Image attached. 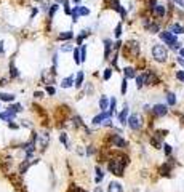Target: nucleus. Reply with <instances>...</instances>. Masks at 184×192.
<instances>
[{
	"instance_id": "f257e3e1",
	"label": "nucleus",
	"mask_w": 184,
	"mask_h": 192,
	"mask_svg": "<svg viewBox=\"0 0 184 192\" xmlns=\"http://www.w3.org/2000/svg\"><path fill=\"white\" fill-rule=\"evenodd\" d=\"M152 56H154L155 61H159V63H165L167 58H168V51H167V48H165L163 45H154Z\"/></svg>"
},
{
	"instance_id": "f03ea898",
	"label": "nucleus",
	"mask_w": 184,
	"mask_h": 192,
	"mask_svg": "<svg viewBox=\"0 0 184 192\" xmlns=\"http://www.w3.org/2000/svg\"><path fill=\"white\" fill-rule=\"evenodd\" d=\"M160 39H162L167 45H170L173 50H179V43L176 42V37H174L171 32H160Z\"/></svg>"
},
{
	"instance_id": "7ed1b4c3",
	"label": "nucleus",
	"mask_w": 184,
	"mask_h": 192,
	"mask_svg": "<svg viewBox=\"0 0 184 192\" xmlns=\"http://www.w3.org/2000/svg\"><path fill=\"white\" fill-rule=\"evenodd\" d=\"M48 139H50V136H48V133H43V134H35L34 136V143L37 147L40 149V151H43L45 147L48 146Z\"/></svg>"
},
{
	"instance_id": "20e7f679",
	"label": "nucleus",
	"mask_w": 184,
	"mask_h": 192,
	"mask_svg": "<svg viewBox=\"0 0 184 192\" xmlns=\"http://www.w3.org/2000/svg\"><path fill=\"white\" fill-rule=\"evenodd\" d=\"M127 123L130 125L131 130H139L142 126V117L139 114H133V115H130V119L127 120Z\"/></svg>"
},
{
	"instance_id": "39448f33",
	"label": "nucleus",
	"mask_w": 184,
	"mask_h": 192,
	"mask_svg": "<svg viewBox=\"0 0 184 192\" xmlns=\"http://www.w3.org/2000/svg\"><path fill=\"white\" fill-rule=\"evenodd\" d=\"M109 171L117 175V176H122L123 175V165L118 160H110L109 162Z\"/></svg>"
},
{
	"instance_id": "423d86ee",
	"label": "nucleus",
	"mask_w": 184,
	"mask_h": 192,
	"mask_svg": "<svg viewBox=\"0 0 184 192\" xmlns=\"http://www.w3.org/2000/svg\"><path fill=\"white\" fill-rule=\"evenodd\" d=\"M109 117H112V112H110V111H104L103 114L96 115L95 119H93V125H99V123H103V120L109 119Z\"/></svg>"
},
{
	"instance_id": "0eeeda50",
	"label": "nucleus",
	"mask_w": 184,
	"mask_h": 192,
	"mask_svg": "<svg viewBox=\"0 0 184 192\" xmlns=\"http://www.w3.org/2000/svg\"><path fill=\"white\" fill-rule=\"evenodd\" d=\"M150 3H152V7H150V8H152V11H154L155 16H163L165 15V7L157 5L155 2H150Z\"/></svg>"
},
{
	"instance_id": "6e6552de",
	"label": "nucleus",
	"mask_w": 184,
	"mask_h": 192,
	"mask_svg": "<svg viewBox=\"0 0 184 192\" xmlns=\"http://www.w3.org/2000/svg\"><path fill=\"white\" fill-rule=\"evenodd\" d=\"M154 114L155 115H167V112H168V109H167V106H163V104H157V106H154Z\"/></svg>"
},
{
	"instance_id": "1a4fd4ad",
	"label": "nucleus",
	"mask_w": 184,
	"mask_h": 192,
	"mask_svg": "<svg viewBox=\"0 0 184 192\" xmlns=\"http://www.w3.org/2000/svg\"><path fill=\"white\" fill-rule=\"evenodd\" d=\"M127 120H128V106L123 107V111L118 114V122H120V125H127Z\"/></svg>"
},
{
	"instance_id": "9d476101",
	"label": "nucleus",
	"mask_w": 184,
	"mask_h": 192,
	"mask_svg": "<svg viewBox=\"0 0 184 192\" xmlns=\"http://www.w3.org/2000/svg\"><path fill=\"white\" fill-rule=\"evenodd\" d=\"M107 192H123V187L122 184H118V182H109V186H107Z\"/></svg>"
},
{
	"instance_id": "9b49d317",
	"label": "nucleus",
	"mask_w": 184,
	"mask_h": 192,
	"mask_svg": "<svg viewBox=\"0 0 184 192\" xmlns=\"http://www.w3.org/2000/svg\"><path fill=\"white\" fill-rule=\"evenodd\" d=\"M15 112H13V111H10V109H8L7 112H0V119H3V120H8V122H11L13 119H15Z\"/></svg>"
},
{
	"instance_id": "f8f14e48",
	"label": "nucleus",
	"mask_w": 184,
	"mask_h": 192,
	"mask_svg": "<svg viewBox=\"0 0 184 192\" xmlns=\"http://www.w3.org/2000/svg\"><path fill=\"white\" fill-rule=\"evenodd\" d=\"M112 143L115 144V146H118V147H125V146H127L125 139H123V138H120L118 134H115V136H112Z\"/></svg>"
},
{
	"instance_id": "ddd939ff",
	"label": "nucleus",
	"mask_w": 184,
	"mask_h": 192,
	"mask_svg": "<svg viewBox=\"0 0 184 192\" xmlns=\"http://www.w3.org/2000/svg\"><path fill=\"white\" fill-rule=\"evenodd\" d=\"M170 32H171L173 35H178V34H183L184 29H183V26H179V24H171L170 26Z\"/></svg>"
},
{
	"instance_id": "4468645a",
	"label": "nucleus",
	"mask_w": 184,
	"mask_h": 192,
	"mask_svg": "<svg viewBox=\"0 0 184 192\" xmlns=\"http://www.w3.org/2000/svg\"><path fill=\"white\" fill-rule=\"evenodd\" d=\"M123 74H125L127 78H135L136 77V72H135V69H133V67H125V69H123Z\"/></svg>"
},
{
	"instance_id": "2eb2a0df",
	"label": "nucleus",
	"mask_w": 184,
	"mask_h": 192,
	"mask_svg": "<svg viewBox=\"0 0 184 192\" xmlns=\"http://www.w3.org/2000/svg\"><path fill=\"white\" fill-rule=\"evenodd\" d=\"M0 99L7 101V102H11L13 99H15V95H10V93H0Z\"/></svg>"
},
{
	"instance_id": "dca6fc26",
	"label": "nucleus",
	"mask_w": 184,
	"mask_h": 192,
	"mask_svg": "<svg viewBox=\"0 0 184 192\" xmlns=\"http://www.w3.org/2000/svg\"><path fill=\"white\" fill-rule=\"evenodd\" d=\"M72 83H74V77H67V78H64V80L61 82V87L63 88H71Z\"/></svg>"
},
{
	"instance_id": "f3484780",
	"label": "nucleus",
	"mask_w": 184,
	"mask_h": 192,
	"mask_svg": "<svg viewBox=\"0 0 184 192\" xmlns=\"http://www.w3.org/2000/svg\"><path fill=\"white\" fill-rule=\"evenodd\" d=\"M135 78H136V87L141 88L142 85H144V82H146V74H142V75H138V77H135Z\"/></svg>"
},
{
	"instance_id": "a211bd4d",
	"label": "nucleus",
	"mask_w": 184,
	"mask_h": 192,
	"mask_svg": "<svg viewBox=\"0 0 184 192\" xmlns=\"http://www.w3.org/2000/svg\"><path fill=\"white\" fill-rule=\"evenodd\" d=\"M82 83H83V72H79V74H77V78H75V87L77 88H80L82 87Z\"/></svg>"
},
{
	"instance_id": "6ab92c4d",
	"label": "nucleus",
	"mask_w": 184,
	"mask_h": 192,
	"mask_svg": "<svg viewBox=\"0 0 184 192\" xmlns=\"http://www.w3.org/2000/svg\"><path fill=\"white\" fill-rule=\"evenodd\" d=\"M107 106H109V99H107L106 96H103V98L99 99V107H101L103 111H106V109H107Z\"/></svg>"
},
{
	"instance_id": "aec40b11",
	"label": "nucleus",
	"mask_w": 184,
	"mask_h": 192,
	"mask_svg": "<svg viewBox=\"0 0 184 192\" xmlns=\"http://www.w3.org/2000/svg\"><path fill=\"white\" fill-rule=\"evenodd\" d=\"M72 37H74L72 32H63V34H59L58 39H59V40H71Z\"/></svg>"
},
{
	"instance_id": "412c9836",
	"label": "nucleus",
	"mask_w": 184,
	"mask_h": 192,
	"mask_svg": "<svg viewBox=\"0 0 184 192\" xmlns=\"http://www.w3.org/2000/svg\"><path fill=\"white\" fill-rule=\"evenodd\" d=\"M86 59V45H82L80 46V63Z\"/></svg>"
},
{
	"instance_id": "4be33fe9",
	"label": "nucleus",
	"mask_w": 184,
	"mask_h": 192,
	"mask_svg": "<svg viewBox=\"0 0 184 192\" xmlns=\"http://www.w3.org/2000/svg\"><path fill=\"white\" fill-rule=\"evenodd\" d=\"M103 178H104V173L99 170V168H96V176H95V181L96 182H101L103 181Z\"/></svg>"
},
{
	"instance_id": "5701e85b",
	"label": "nucleus",
	"mask_w": 184,
	"mask_h": 192,
	"mask_svg": "<svg viewBox=\"0 0 184 192\" xmlns=\"http://www.w3.org/2000/svg\"><path fill=\"white\" fill-rule=\"evenodd\" d=\"M167 101H168L170 106H174V102H176V96H174L173 93H168V95H167Z\"/></svg>"
},
{
	"instance_id": "b1692460",
	"label": "nucleus",
	"mask_w": 184,
	"mask_h": 192,
	"mask_svg": "<svg viewBox=\"0 0 184 192\" xmlns=\"http://www.w3.org/2000/svg\"><path fill=\"white\" fill-rule=\"evenodd\" d=\"M8 109H10V111H13V112L16 114V112H21V111H22V106H21V104H15V106H10Z\"/></svg>"
},
{
	"instance_id": "393cba45",
	"label": "nucleus",
	"mask_w": 184,
	"mask_h": 192,
	"mask_svg": "<svg viewBox=\"0 0 184 192\" xmlns=\"http://www.w3.org/2000/svg\"><path fill=\"white\" fill-rule=\"evenodd\" d=\"M29 165H31V162H29V158H27V160H26V162L19 167V173H24V171L27 170V167H29Z\"/></svg>"
},
{
	"instance_id": "a878e982",
	"label": "nucleus",
	"mask_w": 184,
	"mask_h": 192,
	"mask_svg": "<svg viewBox=\"0 0 184 192\" xmlns=\"http://www.w3.org/2000/svg\"><path fill=\"white\" fill-rule=\"evenodd\" d=\"M147 31L152 32V34L154 32H159V26L157 24H147Z\"/></svg>"
},
{
	"instance_id": "bb28decb",
	"label": "nucleus",
	"mask_w": 184,
	"mask_h": 192,
	"mask_svg": "<svg viewBox=\"0 0 184 192\" xmlns=\"http://www.w3.org/2000/svg\"><path fill=\"white\" fill-rule=\"evenodd\" d=\"M74 61H75L77 64L80 63V50H74Z\"/></svg>"
},
{
	"instance_id": "cd10ccee",
	"label": "nucleus",
	"mask_w": 184,
	"mask_h": 192,
	"mask_svg": "<svg viewBox=\"0 0 184 192\" xmlns=\"http://www.w3.org/2000/svg\"><path fill=\"white\" fill-rule=\"evenodd\" d=\"M104 45H106V58H109V50L112 48V43H110L109 40H106V42H104Z\"/></svg>"
},
{
	"instance_id": "c85d7f7f",
	"label": "nucleus",
	"mask_w": 184,
	"mask_h": 192,
	"mask_svg": "<svg viewBox=\"0 0 184 192\" xmlns=\"http://www.w3.org/2000/svg\"><path fill=\"white\" fill-rule=\"evenodd\" d=\"M160 173H162V175H165V176H168V175H170V167H168V165H163L162 168H160Z\"/></svg>"
},
{
	"instance_id": "c756f323",
	"label": "nucleus",
	"mask_w": 184,
	"mask_h": 192,
	"mask_svg": "<svg viewBox=\"0 0 184 192\" xmlns=\"http://www.w3.org/2000/svg\"><path fill=\"white\" fill-rule=\"evenodd\" d=\"M79 13H80V15H88V13H90V10H88V8H85V7H79Z\"/></svg>"
},
{
	"instance_id": "7c9ffc66",
	"label": "nucleus",
	"mask_w": 184,
	"mask_h": 192,
	"mask_svg": "<svg viewBox=\"0 0 184 192\" xmlns=\"http://www.w3.org/2000/svg\"><path fill=\"white\" fill-rule=\"evenodd\" d=\"M56 10H58V5L54 3V5H51V8H50V18H53V15L56 13Z\"/></svg>"
},
{
	"instance_id": "2f4dec72",
	"label": "nucleus",
	"mask_w": 184,
	"mask_h": 192,
	"mask_svg": "<svg viewBox=\"0 0 184 192\" xmlns=\"http://www.w3.org/2000/svg\"><path fill=\"white\" fill-rule=\"evenodd\" d=\"M61 51H72V45L71 43H66L61 46Z\"/></svg>"
},
{
	"instance_id": "473e14b6",
	"label": "nucleus",
	"mask_w": 184,
	"mask_h": 192,
	"mask_svg": "<svg viewBox=\"0 0 184 192\" xmlns=\"http://www.w3.org/2000/svg\"><path fill=\"white\" fill-rule=\"evenodd\" d=\"M109 111L112 112V114H114V112H115V99H114V98H112V99H110V107H109Z\"/></svg>"
},
{
	"instance_id": "72a5a7b5",
	"label": "nucleus",
	"mask_w": 184,
	"mask_h": 192,
	"mask_svg": "<svg viewBox=\"0 0 184 192\" xmlns=\"http://www.w3.org/2000/svg\"><path fill=\"white\" fill-rule=\"evenodd\" d=\"M176 78H178V80H181V82H184V71H178L176 72Z\"/></svg>"
},
{
	"instance_id": "f704fd0d",
	"label": "nucleus",
	"mask_w": 184,
	"mask_h": 192,
	"mask_svg": "<svg viewBox=\"0 0 184 192\" xmlns=\"http://www.w3.org/2000/svg\"><path fill=\"white\" fill-rule=\"evenodd\" d=\"M120 91L123 93V95H125V93H127V80H125V78H123V80H122V87H120Z\"/></svg>"
},
{
	"instance_id": "c9c22d12",
	"label": "nucleus",
	"mask_w": 184,
	"mask_h": 192,
	"mask_svg": "<svg viewBox=\"0 0 184 192\" xmlns=\"http://www.w3.org/2000/svg\"><path fill=\"white\" fill-rule=\"evenodd\" d=\"M59 139H61V143H64V144H66V146L69 147V143H67V138H66V134H64V133H61V134H59Z\"/></svg>"
},
{
	"instance_id": "e433bc0d",
	"label": "nucleus",
	"mask_w": 184,
	"mask_h": 192,
	"mask_svg": "<svg viewBox=\"0 0 184 192\" xmlns=\"http://www.w3.org/2000/svg\"><path fill=\"white\" fill-rule=\"evenodd\" d=\"M110 75H112V71H110V69H106V72H104V80H109Z\"/></svg>"
},
{
	"instance_id": "4c0bfd02",
	"label": "nucleus",
	"mask_w": 184,
	"mask_h": 192,
	"mask_svg": "<svg viewBox=\"0 0 184 192\" xmlns=\"http://www.w3.org/2000/svg\"><path fill=\"white\" fill-rule=\"evenodd\" d=\"M163 149H165V154H167V155L171 154V146H170V144H163Z\"/></svg>"
},
{
	"instance_id": "58836bf2",
	"label": "nucleus",
	"mask_w": 184,
	"mask_h": 192,
	"mask_svg": "<svg viewBox=\"0 0 184 192\" xmlns=\"http://www.w3.org/2000/svg\"><path fill=\"white\" fill-rule=\"evenodd\" d=\"M120 34H122V24H118L115 27V37H120Z\"/></svg>"
},
{
	"instance_id": "ea45409f",
	"label": "nucleus",
	"mask_w": 184,
	"mask_h": 192,
	"mask_svg": "<svg viewBox=\"0 0 184 192\" xmlns=\"http://www.w3.org/2000/svg\"><path fill=\"white\" fill-rule=\"evenodd\" d=\"M54 91H56V90H54L53 87H47V93H48V95H54Z\"/></svg>"
},
{
	"instance_id": "a19ab883",
	"label": "nucleus",
	"mask_w": 184,
	"mask_h": 192,
	"mask_svg": "<svg viewBox=\"0 0 184 192\" xmlns=\"http://www.w3.org/2000/svg\"><path fill=\"white\" fill-rule=\"evenodd\" d=\"M173 2H174V3H178V5L181 7V8H184V0H173Z\"/></svg>"
},
{
	"instance_id": "79ce46f5",
	"label": "nucleus",
	"mask_w": 184,
	"mask_h": 192,
	"mask_svg": "<svg viewBox=\"0 0 184 192\" xmlns=\"http://www.w3.org/2000/svg\"><path fill=\"white\" fill-rule=\"evenodd\" d=\"M11 75H13V77L18 75V72H16V69H15V66H13V64H11Z\"/></svg>"
},
{
	"instance_id": "37998d69",
	"label": "nucleus",
	"mask_w": 184,
	"mask_h": 192,
	"mask_svg": "<svg viewBox=\"0 0 184 192\" xmlns=\"http://www.w3.org/2000/svg\"><path fill=\"white\" fill-rule=\"evenodd\" d=\"M3 85H7V78H2V80H0V87H3Z\"/></svg>"
},
{
	"instance_id": "c03bdc74",
	"label": "nucleus",
	"mask_w": 184,
	"mask_h": 192,
	"mask_svg": "<svg viewBox=\"0 0 184 192\" xmlns=\"http://www.w3.org/2000/svg\"><path fill=\"white\" fill-rule=\"evenodd\" d=\"M179 55H181V58H184V48H179Z\"/></svg>"
},
{
	"instance_id": "a18cd8bd",
	"label": "nucleus",
	"mask_w": 184,
	"mask_h": 192,
	"mask_svg": "<svg viewBox=\"0 0 184 192\" xmlns=\"http://www.w3.org/2000/svg\"><path fill=\"white\" fill-rule=\"evenodd\" d=\"M178 63H179V64H183V66H184V58H178Z\"/></svg>"
},
{
	"instance_id": "49530a36",
	"label": "nucleus",
	"mask_w": 184,
	"mask_h": 192,
	"mask_svg": "<svg viewBox=\"0 0 184 192\" xmlns=\"http://www.w3.org/2000/svg\"><path fill=\"white\" fill-rule=\"evenodd\" d=\"M35 96H37V98H42V96H43V93H40V91H37V93H35Z\"/></svg>"
},
{
	"instance_id": "de8ad7c7",
	"label": "nucleus",
	"mask_w": 184,
	"mask_h": 192,
	"mask_svg": "<svg viewBox=\"0 0 184 192\" xmlns=\"http://www.w3.org/2000/svg\"><path fill=\"white\" fill-rule=\"evenodd\" d=\"M3 51V42H0V53Z\"/></svg>"
},
{
	"instance_id": "09e8293b",
	"label": "nucleus",
	"mask_w": 184,
	"mask_h": 192,
	"mask_svg": "<svg viewBox=\"0 0 184 192\" xmlns=\"http://www.w3.org/2000/svg\"><path fill=\"white\" fill-rule=\"evenodd\" d=\"M95 192H103V191H101V187L98 186V187H96V189H95Z\"/></svg>"
},
{
	"instance_id": "8fccbe9b",
	"label": "nucleus",
	"mask_w": 184,
	"mask_h": 192,
	"mask_svg": "<svg viewBox=\"0 0 184 192\" xmlns=\"http://www.w3.org/2000/svg\"><path fill=\"white\" fill-rule=\"evenodd\" d=\"M74 2H75V3H79V2H80V0H74Z\"/></svg>"
}]
</instances>
